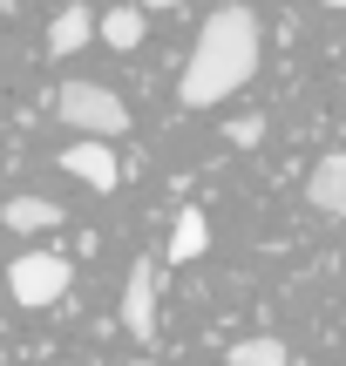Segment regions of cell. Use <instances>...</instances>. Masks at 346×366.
Returning <instances> with one entry per match:
<instances>
[{
    "mask_svg": "<svg viewBox=\"0 0 346 366\" xmlns=\"http://www.w3.org/2000/svg\"><path fill=\"white\" fill-rule=\"evenodd\" d=\"M258 48H265L258 14L252 7H217L211 21L197 27V48H190V61H184L177 102L184 109H211V102H224V95H238L244 81L258 75Z\"/></svg>",
    "mask_w": 346,
    "mask_h": 366,
    "instance_id": "obj_1",
    "label": "cell"
},
{
    "mask_svg": "<svg viewBox=\"0 0 346 366\" xmlns=\"http://www.w3.org/2000/svg\"><path fill=\"white\" fill-rule=\"evenodd\" d=\"M54 116H61L75 136H95V143H109V136L129 129V109H122V95L102 89V81H61V95H54Z\"/></svg>",
    "mask_w": 346,
    "mask_h": 366,
    "instance_id": "obj_2",
    "label": "cell"
},
{
    "mask_svg": "<svg viewBox=\"0 0 346 366\" xmlns=\"http://www.w3.org/2000/svg\"><path fill=\"white\" fill-rule=\"evenodd\" d=\"M68 258H54V251H21V258L7 264V299L14 305H27V312H34V305H54L68 292Z\"/></svg>",
    "mask_w": 346,
    "mask_h": 366,
    "instance_id": "obj_3",
    "label": "cell"
},
{
    "mask_svg": "<svg viewBox=\"0 0 346 366\" xmlns=\"http://www.w3.org/2000/svg\"><path fill=\"white\" fill-rule=\"evenodd\" d=\"M61 170L75 183H89V190H116V183H122V163L109 157V143H95V136H81V143L61 149Z\"/></svg>",
    "mask_w": 346,
    "mask_h": 366,
    "instance_id": "obj_4",
    "label": "cell"
},
{
    "mask_svg": "<svg viewBox=\"0 0 346 366\" xmlns=\"http://www.w3.org/2000/svg\"><path fill=\"white\" fill-rule=\"evenodd\" d=\"M122 326L136 332V340H157V264H136L129 285H122Z\"/></svg>",
    "mask_w": 346,
    "mask_h": 366,
    "instance_id": "obj_5",
    "label": "cell"
},
{
    "mask_svg": "<svg viewBox=\"0 0 346 366\" xmlns=\"http://www.w3.org/2000/svg\"><path fill=\"white\" fill-rule=\"evenodd\" d=\"M306 197H312V210H326V217H346V149H333V157L312 163Z\"/></svg>",
    "mask_w": 346,
    "mask_h": 366,
    "instance_id": "obj_6",
    "label": "cell"
},
{
    "mask_svg": "<svg viewBox=\"0 0 346 366\" xmlns=\"http://www.w3.org/2000/svg\"><path fill=\"white\" fill-rule=\"evenodd\" d=\"M0 224L21 231V237L54 231V224H61V204H54V197H7V204H0Z\"/></svg>",
    "mask_w": 346,
    "mask_h": 366,
    "instance_id": "obj_7",
    "label": "cell"
},
{
    "mask_svg": "<svg viewBox=\"0 0 346 366\" xmlns=\"http://www.w3.org/2000/svg\"><path fill=\"white\" fill-rule=\"evenodd\" d=\"M89 34H95V14L89 7H61V14H54V27H48V54H54V61H68V54L89 48Z\"/></svg>",
    "mask_w": 346,
    "mask_h": 366,
    "instance_id": "obj_8",
    "label": "cell"
},
{
    "mask_svg": "<svg viewBox=\"0 0 346 366\" xmlns=\"http://www.w3.org/2000/svg\"><path fill=\"white\" fill-rule=\"evenodd\" d=\"M204 251H211V217H204V210H184V217L170 224V258L190 264V258H204Z\"/></svg>",
    "mask_w": 346,
    "mask_h": 366,
    "instance_id": "obj_9",
    "label": "cell"
},
{
    "mask_svg": "<svg viewBox=\"0 0 346 366\" xmlns=\"http://www.w3.org/2000/svg\"><path fill=\"white\" fill-rule=\"evenodd\" d=\"M95 27H102V41H109V48H116V54H129L136 41H143L149 14H143V7H109V14H102V21H95Z\"/></svg>",
    "mask_w": 346,
    "mask_h": 366,
    "instance_id": "obj_10",
    "label": "cell"
},
{
    "mask_svg": "<svg viewBox=\"0 0 346 366\" xmlns=\"http://www.w3.org/2000/svg\"><path fill=\"white\" fill-rule=\"evenodd\" d=\"M231 366H292V360H285V346L272 340V332H258V340H238V346H231Z\"/></svg>",
    "mask_w": 346,
    "mask_h": 366,
    "instance_id": "obj_11",
    "label": "cell"
},
{
    "mask_svg": "<svg viewBox=\"0 0 346 366\" xmlns=\"http://www.w3.org/2000/svg\"><path fill=\"white\" fill-rule=\"evenodd\" d=\"M224 136H231V143H238V149H252L258 136H265V116H238V122H231Z\"/></svg>",
    "mask_w": 346,
    "mask_h": 366,
    "instance_id": "obj_12",
    "label": "cell"
},
{
    "mask_svg": "<svg viewBox=\"0 0 346 366\" xmlns=\"http://www.w3.org/2000/svg\"><path fill=\"white\" fill-rule=\"evenodd\" d=\"M136 7H143V14H149V7H184V0H136Z\"/></svg>",
    "mask_w": 346,
    "mask_h": 366,
    "instance_id": "obj_13",
    "label": "cell"
},
{
    "mask_svg": "<svg viewBox=\"0 0 346 366\" xmlns=\"http://www.w3.org/2000/svg\"><path fill=\"white\" fill-rule=\"evenodd\" d=\"M320 7H346V0H320Z\"/></svg>",
    "mask_w": 346,
    "mask_h": 366,
    "instance_id": "obj_14",
    "label": "cell"
}]
</instances>
